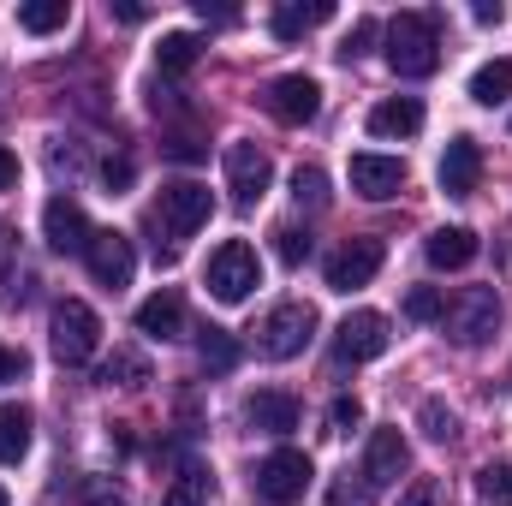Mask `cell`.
Wrapping results in <instances>:
<instances>
[{
    "label": "cell",
    "instance_id": "40",
    "mask_svg": "<svg viewBox=\"0 0 512 506\" xmlns=\"http://www.w3.org/2000/svg\"><path fill=\"white\" fill-rule=\"evenodd\" d=\"M167 155H173V161H203V143H197V137H173Z\"/></svg>",
    "mask_w": 512,
    "mask_h": 506
},
{
    "label": "cell",
    "instance_id": "1",
    "mask_svg": "<svg viewBox=\"0 0 512 506\" xmlns=\"http://www.w3.org/2000/svg\"><path fill=\"white\" fill-rule=\"evenodd\" d=\"M387 66L399 78H429L441 66V18L435 12H399L387 24Z\"/></svg>",
    "mask_w": 512,
    "mask_h": 506
},
{
    "label": "cell",
    "instance_id": "32",
    "mask_svg": "<svg viewBox=\"0 0 512 506\" xmlns=\"http://www.w3.org/2000/svg\"><path fill=\"white\" fill-rule=\"evenodd\" d=\"M292 197L310 203V209H322V203H328V173H322V167H298V173H292Z\"/></svg>",
    "mask_w": 512,
    "mask_h": 506
},
{
    "label": "cell",
    "instance_id": "29",
    "mask_svg": "<svg viewBox=\"0 0 512 506\" xmlns=\"http://www.w3.org/2000/svg\"><path fill=\"white\" fill-rule=\"evenodd\" d=\"M405 316H411V322H441V316H447L441 286H411V292H405Z\"/></svg>",
    "mask_w": 512,
    "mask_h": 506
},
{
    "label": "cell",
    "instance_id": "15",
    "mask_svg": "<svg viewBox=\"0 0 512 506\" xmlns=\"http://www.w3.org/2000/svg\"><path fill=\"white\" fill-rule=\"evenodd\" d=\"M90 221H84V209L72 203V197H48V209H42V239H48V251H78L90 245Z\"/></svg>",
    "mask_w": 512,
    "mask_h": 506
},
{
    "label": "cell",
    "instance_id": "25",
    "mask_svg": "<svg viewBox=\"0 0 512 506\" xmlns=\"http://www.w3.org/2000/svg\"><path fill=\"white\" fill-rule=\"evenodd\" d=\"M66 24H72V6L66 0H24L18 6V30H30V36H54Z\"/></svg>",
    "mask_w": 512,
    "mask_h": 506
},
{
    "label": "cell",
    "instance_id": "27",
    "mask_svg": "<svg viewBox=\"0 0 512 506\" xmlns=\"http://www.w3.org/2000/svg\"><path fill=\"white\" fill-rule=\"evenodd\" d=\"M197 358H203V370H209V376H227V370L239 364V346H233V334H227V328H203Z\"/></svg>",
    "mask_w": 512,
    "mask_h": 506
},
{
    "label": "cell",
    "instance_id": "34",
    "mask_svg": "<svg viewBox=\"0 0 512 506\" xmlns=\"http://www.w3.org/2000/svg\"><path fill=\"white\" fill-rule=\"evenodd\" d=\"M274 251H280V262H286V268H298V262L310 256V233H298V227H280V233H274Z\"/></svg>",
    "mask_w": 512,
    "mask_h": 506
},
{
    "label": "cell",
    "instance_id": "35",
    "mask_svg": "<svg viewBox=\"0 0 512 506\" xmlns=\"http://www.w3.org/2000/svg\"><path fill=\"white\" fill-rule=\"evenodd\" d=\"M328 506H376V489H370V483H352V477H340V483L328 489Z\"/></svg>",
    "mask_w": 512,
    "mask_h": 506
},
{
    "label": "cell",
    "instance_id": "46",
    "mask_svg": "<svg viewBox=\"0 0 512 506\" xmlns=\"http://www.w3.org/2000/svg\"><path fill=\"white\" fill-rule=\"evenodd\" d=\"M0 506H6V489H0Z\"/></svg>",
    "mask_w": 512,
    "mask_h": 506
},
{
    "label": "cell",
    "instance_id": "28",
    "mask_svg": "<svg viewBox=\"0 0 512 506\" xmlns=\"http://www.w3.org/2000/svg\"><path fill=\"white\" fill-rule=\"evenodd\" d=\"M96 381H102V387H143V381H149V358H143V352H114V358L96 370Z\"/></svg>",
    "mask_w": 512,
    "mask_h": 506
},
{
    "label": "cell",
    "instance_id": "6",
    "mask_svg": "<svg viewBox=\"0 0 512 506\" xmlns=\"http://www.w3.org/2000/svg\"><path fill=\"white\" fill-rule=\"evenodd\" d=\"M96 346H102V316L84 298H60L54 304V358L60 364H90Z\"/></svg>",
    "mask_w": 512,
    "mask_h": 506
},
{
    "label": "cell",
    "instance_id": "23",
    "mask_svg": "<svg viewBox=\"0 0 512 506\" xmlns=\"http://www.w3.org/2000/svg\"><path fill=\"white\" fill-rule=\"evenodd\" d=\"M30 429H36L30 405H0V465H18L30 453Z\"/></svg>",
    "mask_w": 512,
    "mask_h": 506
},
{
    "label": "cell",
    "instance_id": "16",
    "mask_svg": "<svg viewBox=\"0 0 512 506\" xmlns=\"http://www.w3.org/2000/svg\"><path fill=\"white\" fill-rule=\"evenodd\" d=\"M405 465H411L405 435H399V429H376V435H370V453H364V483H370V489H387V483L405 477Z\"/></svg>",
    "mask_w": 512,
    "mask_h": 506
},
{
    "label": "cell",
    "instance_id": "33",
    "mask_svg": "<svg viewBox=\"0 0 512 506\" xmlns=\"http://www.w3.org/2000/svg\"><path fill=\"white\" fill-rule=\"evenodd\" d=\"M376 36H382V24H376V18H358V24L346 30V42H340V60H364Z\"/></svg>",
    "mask_w": 512,
    "mask_h": 506
},
{
    "label": "cell",
    "instance_id": "39",
    "mask_svg": "<svg viewBox=\"0 0 512 506\" xmlns=\"http://www.w3.org/2000/svg\"><path fill=\"white\" fill-rule=\"evenodd\" d=\"M102 179H108V191L120 197V191H126V185H131V161H126V155H114V161L102 167Z\"/></svg>",
    "mask_w": 512,
    "mask_h": 506
},
{
    "label": "cell",
    "instance_id": "38",
    "mask_svg": "<svg viewBox=\"0 0 512 506\" xmlns=\"http://www.w3.org/2000/svg\"><path fill=\"white\" fill-rule=\"evenodd\" d=\"M435 501H441V489H435L429 477H417V483H411V489L399 495V506H435Z\"/></svg>",
    "mask_w": 512,
    "mask_h": 506
},
{
    "label": "cell",
    "instance_id": "22",
    "mask_svg": "<svg viewBox=\"0 0 512 506\" xmlns=\"http://www.w3.org/2000/svg\"><path fill=\"white\" fill-rule=\"evenodd\" d=\"M197 54H203V36H197V30H167L161 48H155V66H161L167 78H185V72L197 66Z\"/></svg>",
    "mask_w": 512,
    "mask_h": 506
},
{
    "label": "cell",
    "instance_id": "19",
    "mask_svg": "<svg viewBox=\"0 0 512 506\" xmlns=\"http://www.w3.org/2000/svg\"><path fill=\"white\" fill-rule=\"evenodd\" d=\"M423 131V102L417 96H387L370 108V137H417Z\"/></svg>",
    "mask_w": 512,
    "mask_h": 506
},
{
    "label": "cell",
    "instance_id": "3",
    "mask_svg": "<svg viewBox=\"0 0 512 506\" xmlns=\"http://www.w3.org/2000/svg\"><path fill=\"white\" fill-rule=\"evenodd\" d=\"M209 215H215V197H209V185H197V179H173V185H161V197H155V227H161L167 239L203 233Z\"/></svg>",
    "mask_w": 512,
    "mask_h": 506
},
{
    "label": "cell",
    "instance_id": "2",
    "mask_svg": "<svg viewBox=\"0 0 512 506\" xmlns=\"http://www.w3.org/2000/svg\"><path fill=\"white\" fill-rule=\"evenodd\" d=\"M441 328H447V334H453V346H465V352L489 346V340H495V328H501V292H495V286H465L459 298H447Z\"/></svg>",
    "mask_w": 512,
    "mask_h": 506
},
{
    "label": "cell",
    "instance_id": "21",
    "mask_svg": "<svg viewBox=\"0 0 512 506\" xmlns=\"http://www.w3.org/2000/svg\"><path fill=\"white\" fill-rule=\"evenodd\" d=\"M423 256H429V268H465L477 256V233L471 227H441V233H429Z\"/></svg>",
    "mask_w": 512,
    "mask_h": 506
},
{
    "label": "cell",
    "instance_id": "36",
    "mask_svg": "<svg viewBox=\"0 0 512 506\" xmlns=\"http://www.w3.org/2000/svg\"><path fill=\"white\" fill-rule=\"evenodd\" d=\"M328 423H334V435H352V429L364 423V405H358V399H334V405H328Z\"/></svg>",
    "mask_w": 512,
    "mask_h": 506
},
{
    "label": "cell",
    "instance_id": "7",
    "mask_svg": "<svg viewBox=\"0 0 512 506\" xmlns=\"http://www.w3.org/2000/svg\"><path fill=\"white\" fill-rule=\"evenodd\" d=\"M256 286H262V262L245 239H227L221 251L209 256V292L221 298V304H245Z\"/></svg>",
    "mask_w": 512,
    "mask_h": 506
},
{
    "label": "cell",
    "instance_id": "9",
    "mask_svg": "<svg viewBox=\"0 0 512 506\" xmlns=\"http://www.w3.org/2000/svg\"><path fill=\"white\" fill-rule=\"evenodd\" d=\"M268 185H274L268 149H256V143H227V191H233V203H239V209H256V203L268 197Z\"/></svg>",
    "mask_w": 512,
    "mask_h": 506
},
{
    "label": "cell",
    "instance_id": "5",
    "mask_svg": "<svg viewBox=\"0 0 512 506\" xmlns=\"http://www.w3.org/2000/svg\"><path fill=\"white\" fill-rule=\"evenodd\" d=\"M310 477H316V465H310V453H298V447H274L262 465H256V495L268 506H292L310 495Z\"/></svg>",
    "mask_w": 512,
    "mask_h": 506
},
{
    "label": "cell",
    "instance_id": "11",
    "mask_svg": "<svg viewBox=\"0 0 512 506\" xmlns=\"http://www.w3.org/2000/svg\"><path fill=\"white\" fill-rule=\"evenodd\" d=\"M387 316L382 310H352L340 328H334V358L340 364H370V358H382L387 352Z\"/></svg>",
    "mask_w": 512,
    "mask_h": 506
},
{
    "label": "cell",
    "instance_id": "45",
    "mask_svg": "<svg viewBox=\"0 0 512 506\" xmlns=\"http://www.w3.org/2000/svg\"><path fill=\"white\" fill-rule=\"evenodd\" d=\"M6 239H12V227H0V256H6Z\"/></svg>",
    "mask_w": 512,
    "mask_h": 506
},
{
    "label": "cell",
    "instance_id": "41",
    "mask_svg": "<svg viewBox=\"0 0 512 506\" xmlns=\"http://www.w3.org/2000/svg\"><path fill=\"white\" fill-rule=\"evenodd\" d=\"M114 18H120V24H143L149 6H143V0H114Z\"/></svg>",
    "mask_w": 512,
    "mask_h": 506
},
{
    "label": "cell",
    "instance_id": "20",
    "mask_svg": "<svg viewBox=\"0 0 512 506\" xmlns=\"http://www.w3.org/2000/svg\"><path fill=\"white\" fill-rule=\"evenodd\" d=\"M209 495H215V471H209L203 459H185V465L173 471L161 506H209Z\"/></svg>",
    "mask_w": 512,
    "mask_h": 506
},
{
    "label": "cell",
    "instance_id": "8",
    "mask_svg": "<svg viewBox=\"0 0 512 506\" xmlns=\"http://www.w3.org/2000/svg\"><path fill=\"white\" fill-rule=\"evenodd\" d=\"M84 268L96 274V286L120 292V286H131V274H137V251H131L126 233L96 227V233H90V245H84Z\"/></svg>",
    "mask_w": 512,
    "mask_h": 506
},
{
    "label": "cell",
    "instance_id": "43",
    "mask_svg": "<svg viewBox=\"0 0 512 506\" xmlns=\"http://www.w3.org/2000/svg\"><path fill=\"white\" fill-rule=\"evenodd\" d=\"M197 12H203V18H215V24H227V18H233V6H209V0H197Z\"/></svg>",
    "mask_w": 512,
    "mask_h": 506
},
{
    "label": "cell",
    "instance_id": "14",
    "mask_svg": "<svg viewBox=\"0 0 512 506\" xmlns=\"http://www.w3.org/2000/svg\"><path fill=\"white\" fill-rule=\"evenodd\" d=\"M435 179H441L447 197H471V191L483 185V149H477V137H453V143L441 149Z\"/></svg>",
    "mask_w": 512,
    "mask_h": 506
},
{
    "label": "cell",
    "instance_id": "26",
    "mask_svg": "<svg viewBox=\"0 0 512 506\" xmlns=\"http://www.w3.org/2000/svg\"><path fill=\"white\" fill-rule=\"evenodd\" d=\"M322 18H334V6L328 0H310V6H274V36L280 42H298L310 24H322Z\"/></svg>",
    "mask_w": 512,
    "mask_h": 506
},
{
    "label": "cell",
    "instance_id": "42",
    "mask_svg": "<svg viewBox=\"0 0 512 506\" xmlns=\"http://www.w3.org/2000/svg\"><path fill=\"white\" fill-rule=\"evenodd\" d=\"M12 185H18V155L0 149V191H12Z\"/></svg>",
    "mask_w": 512,
    "mask_h": 506
},
{
    "label": "cell",
    "instance_id": "31",
    "mask_svg": "<svg viewBox=\"0 0 512 506\" xmlns=\"http://www.w3.org/2000/svg\"><path fill=\"white\" fill-rule=\"evenodd\" d=\"M417 423H423V435H429V441H453V435H459V417H453L441 399H423Z\"/></svg>",
    "mask_w": 512,
    "mask_h": 506
},
{
    "label": "cell",
    "instance_id": "13",
    "mask_svg": "<svg viewBox=\"0 0 512 506\" xmlns=\"http://www.w3.org/2000/svg\"><path fill=\"white\" fill-rule=\"evenodd\" d=\"M352 191L370 197V203L399 197V191H405V161H399V155H376V149L352 155Z\"/></svg>",
    "mask_w": 512,
    "mask_h": 506
},
{
    "label": "cell",
    "instance_id": "37",
    "mask_svg": "<svg viewBox=\"0 0 512 506\" xmlns=\"http://www.w3.org/2000/svg\"><path fill=\"white\" fill-rule=\"evenodd\" d=\"M24 370H30V358H24L18 346H0V387H12V381H24Z\"/></svg>",
    "mask_w": 512,
    "mask_h": 506
},
{
    "label": "cell",
    "instance_id": "17",
    "mask_svg": "<svg viewBox=\"0 0 512 506\" xmlns=\"http://www.w3.org/2000/svg\"><path fill=\"white\" fill-rule=\"evenodd\" d=\"M137 334H149V340H185V298L179 292H155V298H143L137 304Z\"/></svg>",
    "mask_w": 512,
    "mask_h": 506
},
{
    "label": "cell",
    "instance_id": "30",
    "mask_svg": "<svg viewBox=\"0 0 512 506\" xmlns=\"http://www.w3.org/2000/svg\"><path fill=\"white\" fill-rule=\"evenodd\" d=\"M477 495L489 506H512V465H483L477 471Z\"/></svg>",
    "mask_w": 512,
    "mask_h": 506
},
{
    "label": "cell",
    "instance_id": "12",
    "mask_svg": "<svg viewBox=\"0 0 512 506\" xmlns=\"http://www.w3.org/2000/svg\"><path fill=\"white\" fill-rule=\"evenodd\" d=\"M382 239H352V245H340V251L328 256V292H358V286H370L376 280V268H382Z\"/></svg>",
    "mask_w": 512,
    "mask_h": 506
},
{
    "label": "cell",
    "instance_id": "4",
    "mask_svg": "<svg viewBox=\"0 0 512 506\" xmlns=\"http://www.w3.org/2000/svg\"><path fill=\"white\" fill-rule=\"evenodd\" d=\"M310 334H316V310L292 298V304H274V310L262 316V328H256V352L274 358V364H286V358H298V352L310 346Z\"/></svg>",
    "mask_w": 512,
    "mask_h": 506
},
{
    "label": "cell",
    "instance_id": "24",
    "mask_svg": "<svg viewBox=\"0 0 512 506\" xmlns=\"http://www.w3.org/2000/svg\"><path fill=\"white\" fill-rule=\"evenodd\" d=\"M471 102H477V108H501V102H512V60H489V66L471 72Z\"/></svg>",
    "mask_w": 512,
    "mask_h": 506
},
{
    "label": "cell",
    "instance_id": "10",
    "mask_svg": "<svg viewBox=\"0 0 512 506\" xmlns=\"http://www.w3.org/2000/svg\"><path fill=\"white\" fill-rule=\"evenodd\" d=\"M262 108H268L280 126H310V120L322 114V84L304 78V72H286V78H274V84L262 90Z\"/></svg>",
    "mask_w": 512,
    "mask_h": 506
},
{
    "label": "cell",
    "instance_id": "44",
    "mask_svg": "<svg viewBox=\"0 0 512 506\" xmlns=\"http://www.w3.org/2000/svg\"><path fill=\"white\" fill-rule=\"evenodd\" d=\"M471 18H477V24H501V18H507V12H501V6H489V0H483V6H477V12H471Z\"/></svg>",
    "mask_w": 512,
    "mask_h": 506
},
{
    "label": "cell",
    "instance_id": "18",
    "mask_svg": "<svg viewBox=\"0 0 512 506\" xmlns=\"http://www.w3.org/2000/svg\"><path fill=\"white\" fill-rule=\"evenodd\" d=\"M245 423L262 429V435H292L298 429V399L280 393V387H262V393L245 399Z\"/></svg>",
    "mask_w": 512,
    "mask_h": 506
}]
</instances>
